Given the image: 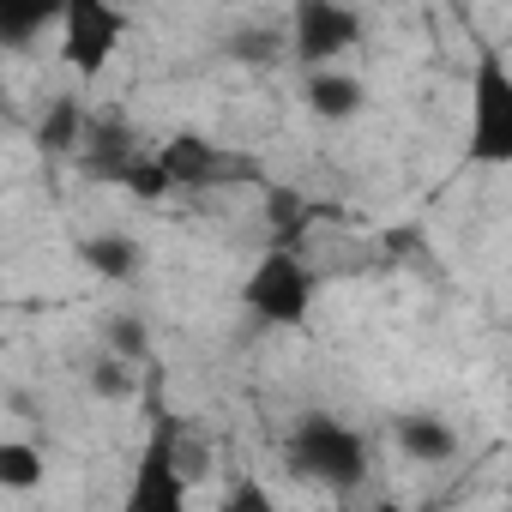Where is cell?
I'll list each match as a JSON object with an SVG mask.
<instances>
[{
	"mask_svg": "<svg viewBox=\"0 0 512 512\" xmlns=\"http://www.w3.org/2000/svg\"><path fill=\"white\" fill-rule=\"evenodd\" d=\"M284 464H290L302 482H314V488L350 494L356 482H368L374 452H368V434L350 428L344 416L308 410V416H296V428L284 434Z\"/></svg>",
	"mask_w": 512,
	"mask_h": 512,
	"instance_id": "6da1fadb",
	"label": "cell"
},
{
	"mask_svg": "<svg viewBox=\"0 0 512 512\" xmlns=\"http://www.w3.org/2000/svg\"><path fill=\"white\" fill-rule=\"evenodd\" d=\"M314 302H320V272L308 266L302 247H266L260 266H253L247 284H241V308L260 326H278V332L308 326Z\"/></svg>",
	"mask_w": 512,
	"mask_h": 512,
	"instance_id": "7a4b0ae2",
	"label": "cell"
},
{
	"mask_svg": "<svg viewBox=\"0 0 512 512\" xmlns=\"http://www.w3.org/2000/svg\"><path fill=\"white\" fill-rule=\"evenodd\" d=\"M115 512H193V482L181 470V422L175 416L151 422L139 464H133V482H127V500Z\"/></svg>",
	"mask_w": 512,
	"mask_h": 512,
	"instance_id": "3957f363",
	"label": "cell"
},
{
	"mask_svg": "<svg viewBox=\"0 0 512 512\" xmlns=\"http://www.w3.org/2000/svg\"><path fill=\"white\" fill-rule=\"evenodd\" d=\"M55 31H61V67L79 85H97L115 67L133 19L121 7H109V0H73V7H61V25Z\"/></svg>",
	"mask_w": 512,
	"mask_h": 512,
	"instance_id": "277c9868",
	"label": "cell"
},
{
	"mask_svg": "<svg viewBox=\"0 0 512 512\" xmlns=\"http://www.w3.org/2000/svg\"><path fill=\"white\" fill-rule=\"evenodd\" d=\"M470 157L476 163H512V73L500 49L476 55V85H470Z\"/></svg>",
	"mask_w": 512,
	"mask_h": 512,
	"instance_id": "5b68a950",
	"label": "cell"
},
{
	"mask_svg": "<svg viewBox=\"0 0 512 512\" xmlns=\"http://www.w3.org/2000/svg\"><path fill=\"white\" fill-rule=\"evenodd\" d=\"M362 43V13L356 7H338V0H302L290 13V31H284V49L320 73V67H338V55H350Z\"/></svg>",
	"mask_w": 512,
	"mask_h": 512,
	"instance_id": "8992f818",
	"label": "cell"
},
{
	"mask_svg": "<svg viewBox=\"0 0 512 512\" xmlns=\"http://www.w3.org/2000/svg\"><path fill=\"white\" fill-rule=\"evenodd\" d=\"M151 157H157L169 193H175V187H223V181H247V175H253L247 157H235L229 145H211V139H199V133H175V139L151 145Z\"/></svg>",
	"mask_w": 512,
	"mask_h": 512,
	"instance_id": "52a82bcc",
	"label": "cell"
},
{
	"mask_svg": "<svg viewBox=\"0 0 512 512\" xmlns=\"http://www.w3.org/2000/svg\"><path fill=\"white\" fill-rule=\"evenodd\" d=\"M302 97L314 109V121H356L368 109V85L350 73V67H320L302 79Z\"/></svg>",
	"mask_w": 512,
	"mask_h": 512,
	"instance_id": "ba28073f",
	"label": "cell"
},
{
	"mask_svg": "<svg viewBox=\"0 0 512 512\" xmlns=\"http://www.w3.org/2000/svg\"><path fill=\"white\" fill-rule=\"evenodd\" d=\"M392 440H398V452L410 458V464H452L458 458V428L446 422V416H434V410H416V416H398L392 422Z\"/></svg>",
	"mask_w": 512,
	"mask_h": 512,
	"instance_id": "9c48e42d",
	"label": "cell"
},
{
	"mask_svg": "<svg viewBox=\"0 0 512 512\" xmlns=\"http://www.w3.org/2000/svg\"><path fill=\"white\" fill-rule=\"evenodd\" d=\"M79 260H85L103 284H133V278L145 272V247H139L133 235H121V229H97V235L79 241Z\"/></svg>",
	"mask_w": 512,
	"mask_h": 512,
	"instance_id": "30bf717a",
	"label": "cell"
},
{
	"mask_svg": "<svg viewBox=\"0 0 512 512\" xmlns=\"http://www.w3.org/2000/svg\"><path fill=\"white\" fill-rule=\"evenodd\" d=\"M85 121H91V115H85V103H79L73 91L55 97V103L37 115V151H43V157H73L79 139H85Z\"/></svg>",
	"mask_w": 512,
	"mask_h": 512,
	"instance_id": "8fae6325",
	"label": "cell"
},
{
	"mask_svg": "<svg viewBox=\"0 0 512 512\" xmlns=\"http://www.w3.org/2000/svg\"><path fill=\"white\" fill-rule=\"evenodd\" d=\"M55 25H61L55 0H0V49H31Z\"/></svg>",
	"mask_w": 512,
	"mask_h": 512,
	"instance_id": "7c38bea8",
	"label": "cell"
},
{
	"mask_svg": "<svg viewBox=\"0 0 512 512\" xmlns=\"http://www.w3.org/2000/svg\"><path fill=\"white\" fill-rule=\"evenodd\" d=\"M49 482V452L37 440H0V494H37Z\"/></svg>",
	"mask_w": 512,
	"mask_h": 512,
	"instance_id": "4fadbf2b",
	"label": "cell"
},
{
	"mask_svg": "<svg viewBox=\"0 0 512 512\" xmlns=\"http://www.w3.org/2000/svg\"><path fill=\"white\" fill-rule=\"evenodd\" d=\"M85 380H91V398H103V404H127V398L139 392V368H133V362H121V356H109V350L91 362V374H85Z\"/></svg>",
	"mask_w": 512,
	"mask_h": 512,
	"instance_id": "5bb4252c",
	"label": "cell"
},
{
	"mask_svg": "<svg viewBox=\"0 0 512 512\" xmlns=\"http://www.w3.org/2000/svg\"><path fill=\"white\" fill-rule=\"evenodd\" d=\"M217 512H284V506H278L272 482H260V476H229L223 494H217Z\"/></svg>",
	"mask_w": 512,
	"mask_h": 512,
	"instance_id": "9a60e30c",
	"label": "cell"
},
{
	"mask_svg": "<svg viewBox=\"0 0 512 512\" xmlns=\"http://www.w3.org/2000/svg\"><path fill=\"white\" fill-rule=\"evenodd\" d=\"M145 350H151V332H145V320L139 314H115L109 320V356H121V362H145Z\"/></svg>",
	"mask_w": 512,
	"mask_h": 512,
	"instance_id": "2e32d148",
	"label": "cell"
},
{
	"mask_svg": "<svg viewBox=\"0 0 512 512\" xmlns=\"http://www.w3.org/2000/svg\"><path fill=\"white\" fill-rule=\"evenodd\" d=\"M229 55H235V61H278V55H284V31H278V25H266V31H241V37L229 43Z\"/></svg>",
	"mask_w": 512,
	"mask_h": 512,
	"instance_id": "e0dca14e",
	"label": "cell"
},
{
	"mask_svg": "<svg viewBox=\"0 0 512 512\" xmlns=\"http://www.w3.org/2000/svg\"><path fill=\"white\" fill-rule=\"evenodd\" d=\"M368 512H404V506H398V500H380V506H368Z\"/></svg>",
	"mask_w": 512,
	"mask_h": 512,
	"instance_id": "ac0fdd59",
	"label": "cell"
},
{
	"mask_svg": "<svg viewBox=\"0 0 512 512\" xmlns=\"http://www.w3.org/2000/svg\"><path fill=\"white\" fill-rule=\"evenodd\" d=\"M0 97H7V79H0Z\"/></svg>",
	"mask_w": 512,
	"mask_h": 512,
	"instance_id": "d6986e66",
	"label": "cell"
}]
</instances>
